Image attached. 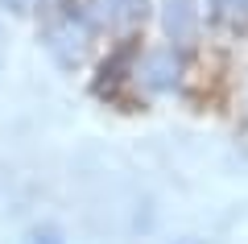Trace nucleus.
I'll return each instance as SVG.
<instances>
[{"label":"nucleus","mask_w":248,"mask_h":244,"mask_svg":"<svg viewBox=\"0 0 248 244\" xmlns=\"http://www.w3.org/2000/svg\"><path fill=\"white\" fill-rule=\"evenodd\" d=\"M219 13H248V0H215Z\"/></svg>","instance_id":"1"}]
</instances>
